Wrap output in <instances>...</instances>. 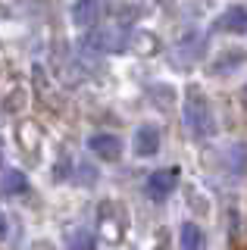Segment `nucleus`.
Instances as JSON below:
<instances>
[{
	"label": "nucleus",
	"instance_id": "obj_1",
	"mask_svg": "<svg viewBox=\"0 0 247 250\" xmlns=\"http://www.w3.org/2000/svg\"><path fill=\"white\" fill-rule=\"evenodd\" d=\"M182 116H185V125H188V131L194 138H210L216 131L210 100L204 97V91H197V84L188 88V100H185V106H182Z\"/></svg>",
	"mask_w": 247,
	"mask_h": 250
},
{
	"label": "nucleus",
	"instance_id": "obj_2",
	"mask_svg": "<svg viewBox=\"0 0 247 250\" xmlns=\"http://www.w3.org/2000/svg\"><path fill=\"white\" fill-rule=\"evenodd\" d=\"M206 57V35L204 31H188L185 38L172 44V50H169V66L179 69V72H188V69H194L200 60Z\"/></svg>",
	"mask_w": 247,
	"mask_h": 250
},
{
	"label": "nucleus",
	"instance_id": "obj_3",
	"mask_svg": "<svg viewBox=\"0 0 247 250\" xmlns=\"http://www.w3.org/2000/svg\"><path fill=\"white\" fill-rule=\"evenodd\" d=\"M128 35H132V31L122 28V25H100V28L88 31V38L82 41V47L84 50L113 57V53H125L128 50Z\"/></svg>",
	"mask_w": 247,
	"mask_h": 250
},
{
	"label": "nucleus",
	"instance_id": "obj_4",
	"mask_svg": "<svg viewBox=\"0 0 247 250\" xmlns=\"http://www.w3.org/2000/svg\"><path fill=\"white\" fill-rule=\"evenodd\" d=\"M97 229H100V238L106 244H119L125 238V229H128V213L113 200H103L97 207Z\"/></svg>",
	"mask_w": 247,
	"mask_h": 250
},
{
	"label": "nucleus",
	"instance_id": "obj_5",
	"mask_svg": "<svg viewBox=\"0 0 247 250\" xmlns=\"http://www.w3.org/2000/svg\"><path fill=\"white\" fill-rule=\"evenodd\" d=\"M175 185H179V169H157V172L147 175L144 191H147L150 200H166L169 194L175 191Z\"/></svg>",
	"mask_w": 247,
	"mask_h": 250
},
{
	"label": "nucleus",
	"instance_id": "obj_6",
	"mask_svg": "<svg viewBox=\"0 0 247 250\" xmlns=\"http://www.w3.org/2000/svg\"><path fill=\"white\" fill-rule=\"evenodd\" d=\"M103 13H106V0H79L72 6V22L79 28H94Z\"/></svg>",
	"mask_w": 247,
	"mask_h": 250
},
{
	"label": "nucleus",
	"instance_id": "obj_7",
	"mask_svg": "<svg viewBox=\"0 0 247 250\" xmlns=\"http://www.w3.org/2000/svg\"><path fill=\"white\" fill-rule=\"evenodd\" d=\"M132 150H135V156H157L160 153V128L157 125H141V128H135Z\"/></svg>",
	"mask_w": 247,
	"mask_h": 250
},
{
	"label": "nucleus",
	"instance_id": "obj_8",
	"mask_svg": "<svg viewBox=\"0 0 247 250\" xmlns=\"http://www.w3.org/2000/svg\"><path fill=\"white\" fill-rule=\"evenodd\" d=\"M88 150L94 156H100V160H106V163H116L122 156V141L116 135H91L88 138Z\"/></svg>",
	"mask_w": 247,
	"mask_h": 250
},
{
	"label": "nucleus",
	"instance_id": "obj_9",
	"mask_svg": "<svg viewBox=\"0 0 247 250\" xmlns=\"http://www.w3.org/2000/svg\"><path fill=\"white\" fill-rule=\"evenodd\" d=\"M213 28L228 31V35H244L247 31V6H228V10L213 22Z\"/></svg>",
	"mask_w": 247,
	"mask_h": 250
},
{
	"label": "nucleus",
	"instance_id": "obj_10",
	"mask_svg": "<svg viewBox=\"0 0 247 250\" xmlns=\"http://www.w3.org/2000/svg\"><path fill=\"white\" fill-rule=\"evenodd\" d=\"M63 241H66V250H94V247H97V241H94V234H91V229H82V225L69 229V231L63 234Z\"/></svg>",
	"mask_w": 247,
	"mask_h": 250
},
{
	"label": "nucleus",
	"instance_id": "obj_11",
	"mask_svg": "<svg viewBox=\"0 0 247 250\" xmlns=\"http://www.w3.org/2000/svg\"><path fill=\"white\" fill-rule=\"evenodd\" d=\"M204 231H200V225L194 222H185L182 231H179V247L182 250H204Z\"/></svg>",
	"mask_w": 247,
	"mask_h": 250
},
{
	"label": "nucleus",
	"instance_id": "obj_12",
	"mask_svg": "<svg viewBox=\"0 0 247 250\" xmlns=\"http://www.w3.org/2000/svg\"><path fill=\"white\" fill-rule=\"evenodd\" d=\"M16 138H19L22 150L32 153V156H35L38 147H41V128H38L35 122H22V125H19V131H16Z\"/></svg>",
	"mask_w": 247,
	"mask_h": 250
},
{
	"label": "nucleus",
	"instance_id": "obj_13",
	"mask_svg": "<svg viewBox=\"0 0 247 250\" xmlns=\"http://www.w3.org/2000/svg\"><path fill=\"white\" fill-rule=\"evenodd\" d=\"M0 191H3V194H25V191H28L25 172H19V169L3 172V178H0Z\"/></svg>",
	"mask_w": 247,
	"mask_h": 250
},
{
	"label": "nucleus",
	"instance_id": "obj_14",
	"mask_svg": "<svg viewBox=\"0 0 247 250\" xmlns=\"http://www.w3.org/2000/svg\"><path fill=\"white\" fill-rule=\"evenodd\" d=\"M128 47H132L138 57H150V53L160 47V41L150 35V31H135V35H128Z\"/></svg>",
	"mask_w": 247,
	"mask_h": 250
},
{
	"label": "nucleus",
	"instance_id": "obj_15",
	"mask_svg": "<svg viewBox=\"0 0 247 250\" xmlns=\"http://www.w3.org/2000/svg\"><path fill=\"white\" fill-rule=\"evenodd\" d=\"M79 182L82 185H94V178H97V172H94V166H79Z\"/></svg>",
	"mask_w": 247,
	"mask_h": 250
},
{
	"label": "nucleus",
	"instance_id": "obj_16",
	"mask_svg": "<svg viewBox=\"0 0 247 250\" xmlns=\"http://www.w3.org/2000/svg\"><path fill=\"white\" fill-rule=\"evenodd\" d=\"M6 231H10V222H6V216H3V209H0V241L6 238Z\"/></svg>",
	"mask_w": 247,
	"mask_h": 250
},
{
	"label": "nucleus",
	"instance_id": "obj_17",
	"mask_svg": "<svg viewBox=\"0 0 247 250\" xmlns=\"http://www.w3.org/2000/svg\"><path fill=\"white\" fill-rule=\"evenodd\" d=\"M0 160H3V144H0Z\"/></svg>",
	"mask_w": 247,
	"mask_h": 250
},
{
	"label": "nucleus",
	"instance_id": "obj_18",
	"mask_svg": "<svg viewBox=\"0 0 247 250\" xmlns=\"http://www.w3.org/2000/svg\"><path fill=\"white\" fill-rule=\"evenodd\" d=\"M244 100H247V84H244Z\"/></svg>",
	"mask_w": 247,
	"mask_h": 250
}]
</instances>
